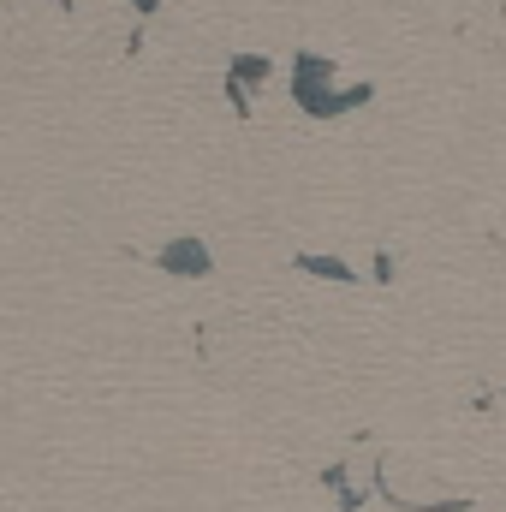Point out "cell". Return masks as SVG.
Returning <instances> with one entry per match:
<instances>
[{"label":"cell","instance_id":"obj_1","mask_svg":"<svg viewBox=\"0 0 506 512\" xmlns=\"http://www.w3.org/2000/svg\"><path fill=\"white\" fill-rule=\"evenodd\" d=\"M286 90H292V102H298L310 120H340V114H358V108L376 102V84H346V90H340V84H334V60H322V54H310V48L292 54Z\"/></svg>","mask_w":506,"mask_h":512},{"label":"cell","instance_id":"obj_2","mask_svg":"<svg viewBox=\"0 0 506 512\" xmlns=\"http://www.w3.org/2000/svg\"><path fill=\"white\" fill-rule=\"evenodd\" d=\"M155 268L173 274V280H203V274H215V256H209V245H203L197 233H173V239L155 251Z\"/></svg>","mask_w":506,"mask_h":512},{"label":"cell","instance_id":"obj_3","mask_svg":"<svg viewBox=\"0 0 506 512\" xmlns=\"http://www.w3.org/2000/svg\"><path fill=\"white\" fill-rule=\"evenodd\" d=\"M268 78H274V60L268 54H233V66H227V102L239 114H251V90L268 84Z\"/></svg>","mask_w":506,"mask_h":512},{"label":"cell","instance_id":"obj_4","mask_svg":"<svg viewBox=\"0 0 506 512\" xmlns=\"http://www.w3.org/2000/svg\"><path fill=\"white\" fill-rule=\"evenodd\" d=\"M292 268H298V274H316V280H340V286H352V280H358V268H352V262H340V256H316V251L292 256Z\"/></svg>","mask_w":506,"mask_h":512},{"label":"cell","instance_id":"obj_5","mask_svg":"<svg viewBox=\"0 0 506 512\" xmlns=\"http://www.w3.org/2000/svg\"><path fill=\"white\" fill-rule=\"evenodd\" d=\"M322 489H334L340 495V512H364V489H352L346 483V465L334 459V465H322Z\"/></svg>","mask_w":506,"mask_h":512},{"label":"cell","instance_id":"obj_6","mask_svg":"<svg viewBox=\"0 0 506 512\" xmlns=\"http://www.w3.org/2000/svg\"><path fill=\"white\" fill-rule=\"evenodd\" d=\"M393 274H399V268H393V256L381 251V256H376V280H381V286H393Z\"/></svg>","mask_w":506,"mask_h":512},{"label":"cell","instance_id":"obj_7","mask_svg":"<svg viewBox=\"0 0 506 512\" xmlns=\"http://www.w3.org/2000/svg\"><path fill=\"white\" fill-rule=\"evenodd\" d=\"M131 12H143V18H155V12H161V0H131Z\"/></svg>","mask_w":506,"mask_h":512}]
</instances>
